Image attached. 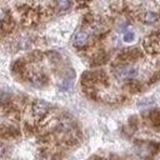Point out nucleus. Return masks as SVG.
Wrapping results in <instances>:
<instances>
[{"label":"nucleus","instance_id":"nucleus-1","mask_svg":"<svg viewBox=\"0 0 160 160\" xmlns=\"http://www.w3.org/2000/svg\"><path fill=\"white\" fill-rule=\"evenodd\" d=\"M114 74L119 80H129L138 75V68L134 65H120L114 70Z\"/></svg>","mask_w":160,"mask_h":160},{"label":"nucleus","instance_id":"nucleus-2","mask_svg":"<svg viewBox=\"0 0 160 160\" xmlns=\"http://www.w3.org/2000/svg\"><path fill=\"white\" fill-rule=\"evenodd\" d=\"M50 109V105L44 100H36L32 104V112L36 116H44Z\"/></svg>","mask_w":160,"mask_h":160},{"label":"nucleus","instance_id":"nucleus-3","mask_svg":"<svg viewBox=\"0 0 160 160\" xmlns=\"http://www.w3.org/2000/svg\"><path fill=\"white\" fill-rule=\"evenodd\" d=\"M89 40V34L84 30H79L75 35H74V44L76 46H84Z\"/></svg>","mask_w":160,"mask_h":160},{"label":"nucleus","instance_id":"nucleus-4","mask_svg":"<svg viewBox=\"0 0 160 160\" xmlns=\"http://www.w3.org/2000/svg\"><path fill=\"white\" fill-rule=\"evenodd\" d=\"M142 20H144L146 24H152V22H155V21L159 20V15H158L156 12H154V11H148V12L144 14Z\"/></svg>","mask_w":160,"mask_h":160},{"label":"nucleus","instance_id":"nucleus-5","mask_svg":"<svg viewBox=\"0 0 160 160\" xmlns=\"http://www.w3.org/2000/svg\"><path fill=\"white\" fill-rule=\"evenodd\" d=\"M56 6L60 10H68L71 6V0H56Z\"/></svg>","mask_w":160,"mask_h":160},{"label":"nucleus","instance_id":"nucleus-6","mask_svg":"<svg viewBox=\"0 0 160 160\" xmlns=\"http://www.w3.org/2000/svg\"><path fill=\"white\" fill-rule=\"evenodd\" d=\"M31 81H32V84H35V85L40 86V85H42V84H44L45 78H44V75L35 74V75H32V76H31Z\"/></svg>","mask_w":160,"mask_h":160},{"label":"nucleus","instance_id":"nucleus-7","mask_svg":"<svg viewBox=\"0 0 160 160\" xmlns=\"http://www.w3.org/2000/svg\"><path fill=\"white\" fill-rule=\"evenodd\" d=\"M134 38H135V35H134V32H131V31L125 32V35L122 36V39H124L125 42H131V41L134 40Z\"/></svg>","mask_w":160,"mask_h":160},{"label":"nucleus","instance_id":"nucleus-8","mask_svg":"<svg viewBox=\"0 0 160 160\" xmlns=\"http://www.w3.org/2000/svg\"><path fill=\"white\" fill-rule=\"evenodd\" d=\"M5 150H6V148H5L4 145H0V158L5 154Z\"/></svg>","mask_w":160,"mask_h":160},{"label":"nucleus","instance_id":"nucleus-9","mask_svg":"<svg viewBox=\"0 0 160 160\" xmlns=\"http://www.w3.org/2000/svg\"><path fill=\"white\" fill-rule=\"evenodd\" d=\"M5 18V11L2 9H0V20H2Z\"/></svg>","mask_w":160,"mask_h":160},{"label":"nucleus","instance_id":"nucleus-10","mask_svg":"<svg viewBox=\"0 0 160 160\" xmlns=\"http://www.w3.org/2000/svg\"><path fill=\"white\" fill-rule=\"evenodd\" d=\"M104 160H110V159H104Z\"/></svg>","mask_w":160,"mask_h":160}]
</instances>
